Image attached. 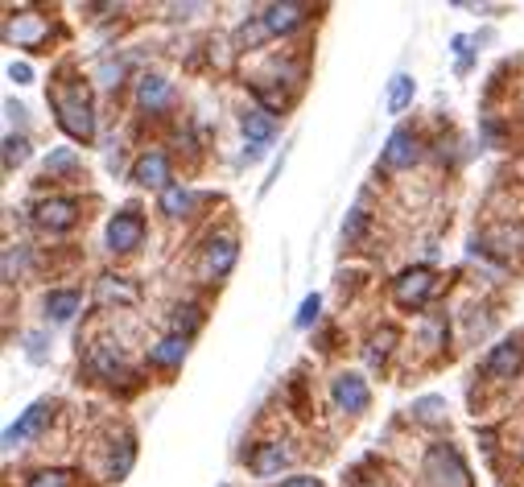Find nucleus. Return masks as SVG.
<instances>
[{
  "label": "nucleus",
  "mask_w": 524,
  "mask_h": 487,
  "mask_svg": "<svg viewBox=\"0 0 524 487\" xmlns=\"http://www.w3.org/2000/svg\"><path fill=\"white\" fill-rule=\"evenodd\" d=\"M50 108H54V116H58V128H63L71 141H83V144L96 141V112H91L83 87L50 91Z\"/></svg>",
  "instance_id": "nucleus-1"
},
{
  "label": "nucleus",
  "mask_w": 524,
  "mask_h": 487,
  "mask_svg": "<svg viewBox=\"0 0 524 487\" xmlns=\"http://www.w3.org/2000/svg\"><path fill=\"white\" fill-rule=\"evenodd\" d=\"M421 475H426L429 487H471V467H467V459L450 442L429 446L426 462H421Z\"/></svg>",
  "instance_id": "nucleus-2"
},
{
  "label": "nucleus",
  "mask_w": 524,
  "mask_h": 487,
  "mask_svg": "<svg viewBox=\"0 0 524 487\" xmlns=\"http://www.w3.org/2000/svg\"><path fill=\"white\" fill-rule=\"evenodd\" d=\"M434 293H438V273L426 269V264H413V269H405L392 281V302L400 310H421Z\"/></svg>",
  "instance_id": "nucleus-3"
},
{
  "label": "nucleus",
  "mask_w": 524,
  "mask_h": 487,
  "mask_svg": "<svg viewBox=\"0 0 524 487\" xmlns=\"http://www.w3.org/2000/svg\"><path fill=\"white\" fill-rule=\"evenodd\" d=\"M145 244V215L136 207H120L107 219V253L128 256Z\"/></svg>",
  "instance_id": "nucleus-4"
},
{
  "label": "nucleus",
  "mask_w": 524,
  "mask_h": 487,
  "mask_svg": "<svg viewBox=\"0 0 524 487\" xmlns=\"http://www.w3.org/2000/svg\"><path fill=\"white\" fill-rule=\"evenodd\" d=\"M330 401H335L343 413H368V405H372V388H368V380L359 376V372H338L335 380H330Z\"/></svg>",
  "instance_id": "nucleus-5"
},
{
  "label": "nucleus",
  "mask_w": 524,
  "mask_h": 487,
  "mask_svg": "<svg viewBox=\"0 0 524 487\" xmlns=\"http://www.w3.org/2000/svg\"><path fill=\"white\" fill-rule=\"evenodd\" d=\"M475 253L496 256V261L512 264L516 256L524 253V232H520V227H512V224H496V227H488V232L475 240Z\"/></svg>",
  "instance_id": "nucleus-6"
},
{
  "label": "nucleus",
  "mask_w": 524,
  "mask_h": 487,
  "mask_svg": "<svg viewBox=\"0 0 524 487\" xmlns=\"http://www.w3.org/2000/svg\"><path fill=\"white\" fill-rule=\"evenodd\" d=\"M240 261V240L236 235H211L203 248V277L207 281H223Z\"/></svg>",
  "instance_id": "nucleus-7"
},
{
  "label": "nucleus",
  "mask_w": 524,
  "mask_h": 487,
  "mask_svg": "<svg viewBox=\"0 0 524 487\" xmlns=\"http://www.w3.org/2000/svg\"><path fill=\"white\" fill-rule=\"evenodd\" d=\"M79 215H83V207H79V199H71V194H54V199H45L34 207L37 227H45V232H71V227L79 224Z\"/></svg>",
  "instance_id": "nucleus-8"
},
{
  "label": "nucleus",
  "mask_w": 524,
  "mask_h": 487,
  "mask_svg": "<svg viewBox=\"0 0 524 487\" xmlns=\"http://www.w3.org/2000/svg\"><path fill=\"white\" fill-rule=\"evenodd\" d=\"M45 37H50V17L21 13V17H9V21H5V42H17L21 50H42Z\"/></svg>",
  "instance_id": "nucleus-9"
},
{
  "label": "nucleus",
  "mask_w": 524,
  "mask_h": 487,
  "mask_svg": "<svg viewBox=\"0 0 524 487\" xmlns=\"http://www.w3.org/2000/svg\"><path fill=\"white\" fill-rule=\"evenodd\" d=\"M50 413H54V405L50 401H34V405L25 409V413L17 417V422L5 430V446H21V442H29V438H37V433L45 430V422H50Z\"/></svg>",
  "instance_id": "nucleus-10"
},
{
  "label": "nucleus",
  "mask_w": 524,
  "mask_h": 487,
  "mask_svg": "<svg viewBox=\"0 0 524 487\" xmlns=\"http://www.w3.org/2000/svg\"><path fill=\"white\" fill-rule=\"evenodd\" d=\"M421 157V141L409 133V128H397V133H388V141H384V170H409L413 162Z\"/></svg>",
  "instance_id": "nucleus-11"
},
{
  "label": "nucleus",
  "mask_w": 524,
  "mask_h": 487,
  "mask_svg": "<svg viewBox=\"0 0 524 487\" xmlns=\"http://www.w3.org/2000/svg\"><path fill=\"white\" fill-rule=\"evenodd\" d=\"M128 178H133L136 186L166 190V186H169V157L161 154V149H145V154L133 162V170H128Z\"/></svg>",
  "instance_id": "nucleus-12"
},
{
  "label": "nucleus",
  "mask_w": 524,
  "mask_h": 487,
  "mask_svg": "<svg viewBox=\"0 0 524 487\" xmlns=\"http://www.w3.org/2000/svg\"><path fill=\"white\" fill-rule=\"evenodd\" d=\"M524 368V347L516 339H504L499 347H491L488 360H483V376L488 380H512Z\"/></svg>",
  "instance_id": "nucleus-13"
},
{
  "label": "nucleus",
  "mask_w": 524,
  "mask_h": 487,
  "mask_svg": "<svg viewBox=\"0 0 524 487\" xmlns=\"http://www.w3.org/2000/svg\"><path fill=\"white\" fill-rule=\"evenodd\" d=\"M306 17H310V9H306V5H268V9L260 13V21H265L268 37L294 34V29L306 25Z\"/></svg>",
  "instance_id": "nucleus-14"
},
{
  "label": "nucleus",
  "mask_w": 524,
  "mask_h": 487,
  "mask_svg": "<svg viewBox=\"0 0 524 487\" xmlns=\"http://www.w3.org/2000/svg\"><path fill=\"white\" fill-rule=\"evenodd\" d=\"M136 104L145 112H166L174 104V83L166 75H141L136 79Z\"/></svg>",
  "instance_id": "nucleus-15"
},
{
  "label": "nucleus",
  "mask_w": 524,
  "mask_h": 487,
  "mask_svg": "<svg viewBox=\"0 0 524 487\" xmlns=\"http://www.w3.org/2000/svg\"><path fill=\"white\" fill-rule=\"evenodd\" d=\"M289 459H294V454H289V446H285V442H260L257 451L248 454V471H252V475H260V479L281 475V471L289 467Z\"/></svg>",
  "instance_id": "nucleus-16"
},
{
  "label": "nucleus",
  "mask_w": 524,
  "mask_h": 487,
  "mask_svg": "<svg viewBox=\"0 0 524 487\" xmlns=\"http://www.w3.org/2000/svg\"><path fill=\"white\" fill-rule=\"evenodd\" d=\"M42 306H45V318H50L54 326H63V323H71V318L79 314L83 293H79V289H50Z\"/></svg>",
  "instance_id": "nucleus-17"
},
{
  "label": "nucleus",
  "mask_w": 524,
  "mask_h": 487,
  "mask_svg": "<svg viewBox=\"0 0 524 487\" xmlns=\"http://www.w3.org/2000/svg\"><path fill=\"white\" fill-rule=\"evenodd\" d=\"M186 352H190V339L166 334V339H157V343L149 347V363H153V368H161V372H174V368H182Z\"/></svg>",
  "instance_id": "nucleus-18"
},
{
  "label": "nucleus",
  "mask_w": 524,
  "mask_h": 487,
  "mask_svg": "<svg viewBox=\"0 0 524 487\" xmlns=\"http://www.w3.org/2000/svg\"><path fill=\"white\" fill-rule=\"evenodd\" d=\"M195 211V190L182 186V182H169L166 190H161V215L169 219H182Z\"/></svg>",
  "instance_id": "nucleus-19"
},
{
  "label": "nucleus",
  "mask_w": 524,
  "mask_h": 487,
  "mask_svg": "<svg viewBox=\"0 0 524 487\" xmlns=\"http://www.w3.org/2000/svg\"><path fill=\"white\" fill-rule=\"evenodd\" d=\"M91 368L104 380H116V376H125V355L116 352L112 343H99V347H91Z\"/></svg>",
  "instance_id": "nucleus-20"
},
{
  "label": "nucleus",
  "mask_w": 524,
  "mask_h": 487,
  "mask_svg": "<svg viewBox=\"0 0 524 487\" xmlns=\"http://www.w3.org/2000/svg\"><path fill=\"white\" fill-rule=\"evenodd\" d=\"M240 128H244V136H248V141H252V144H268V141H273V133H277L273 116H268V112H260V108L244 112Z\"/></svg>",
  "instance_id": "nucleus-21"
},
{
  "label": "nucleus",
  "mask_w": 524,
  "mask_h": 487,
  "mask_svg": "<svg viewBox=\"0 0 524 487\" xmlns=\"http://www.w3.org/2000/svg\"><path fill=\"white\" fill-rule=\"evenodd\" d=\"M198 326H203V310H198V306H190V302H186V306H174V310H169V334L190 339Z\"/></svg>",
  "instance_id": "nucleus-22"
},
{
  "label": "nucleus",
  "mask_w": 524,
  "mask_h": 487,
  "mask_svg": "<svg viewBox=\"0 0 524 487\" xmlns=\"http://www.w3.org/2000/svg\"><path fill=\"white\" fill-rule=\"evenodd\" d=\"M413 95H418V79H413V75H392V83H388V112L392 116L409 108Z\"/></svg>",
  "instance_id": "nucleus-23"
},
{
  "label": "nucleus",
  "mask_w": 524,
  "mask_h": 487,
  "mask_svg": "<svg viewBox=\"0 0 524 487\" xmlns=\"http://www.w3.org/2000/svg\"><path fill=\"white\" fill-rule=\"evenodd\" d=\"M99 298H104V302H120V306H133V302H136V285H128V277H99Z\"/></svg>",
  "instance_id": "nucleus-24"
},
{
  "label": "nucleus",
  "mask_w": 524,
  "mask_h": 487,
  "mask_svg": "<svg viewBox=\"0 0 524 487\" xmlns=\"http://www.w3.org/2000/svg\"><path fill=\"white\" fill-rule=\"evenodd\" d=\"M133 462H136V442H133V433H125V438H120V446L112 451L107 475H112V479H125L128 471H133Z\"/></svg>",
  "instance_id": "nucleus-25"
},
{
  "label": "nucleus",
  "mask_w": 524,
  "mask_h": 487,
  "mask_svg": "<svg viewBox=\"0 0 524 487\" xmlns=\"http://www.w3.org/2000/svg\"><path fill=\"white\" fill-rule=\"evenodd\" d=\"M252 95H257L260 112H268V116H277V112H285V91L281 87H268V83H252Z\"/></svg>",
  "instance_id": "nucleus-26"
},
{
  "label": "nucleus",
  "mask_w": 524,
  "mask_h": 487,
  "mask_svg": "<svg viewBox=\"0 0 524 487\" xmlns=\"http://www.w3.org/2000/svg\"><path fill=\"white\" fill-rule=\"evenodd\" d=\"M400 334L392 331V326H384V331H376L372 334V343H368V363H376V368H380L384 360H388V352H392V343H397Z\"/></svg>",
  "instance_id": "nucleus-27"
},
{
  "label": "nucleus",
  "mask_w": 524,
  "mask_h": 487,
  "mask_svg": "<svg viewBox=\"0 0 524 487\" xmlns=\"http://www.w3.org/2000/svg\"><path fill=\"white\" fill-rule=\"evenodd\" d=\"M75 170H79V154H75V149H50V157H45V174H50V178L75 174Z\"/></svg>",
  "instance_id": "nucleus-28"
},
{
  "label": "nucleus",
  "mask_w": 524,
  "mask_h": 487,
  "mask_svg": "<svg viewBox=\"0 0 524 487\" xmlns=\"http://www.w3.org/2000/svg\"><path fill=\"white\" fill-rule=\"evenodd\" d=\"M29 162V141L25 136H5V170H17V165Z\"/></svg>",
  "instance_id": "nucleus-29"
},
{
  "label": "nucleus",
  "mask_w": 524,
  "mask_h": 487,
  "mask_svg": "<svg viewBox=\"0 0 524 487\" xmlns=\"http://www.w3.org/2000/svg\"><path fill=\"white\" fill-rule=\"evenodd\" d=\"M25 487H75V475H71V471H58V467H54V471H37Z\"/></svg>",
  "instance_id": "nucleus-30"
},
{
  "label": "nucleus",
  "mask_w": 524,
  "mask_h": 487,
  "mask_svg": "<svg viewBox=\"0 0 524 487\" xmlns=\"http://www.w3.org/2000/svg\"><path fill=\"white\" fill-rule=\"evenodd\" d=\"M318 310H322V298H318V293H310V298L297 306V318H294L297 331H310V326L318 323Z\"/></svg>",
  "instance_id": "nucleus-31"
},
{
  "label": "nucleus",
  "mask_w": 524,
  "mask_h": 487,
  "mask_svg": "<svg viewBox=\"0 0 524 487\" xmlns=\"http://www.w3.org/2000/svg\"><path fill=\"white\" fill-rule=\"evenodd\" d=\"M364 232H368V211H351V219L343 224V240L351 244V240H359Z\"/></svg>",
  "instance_id": "nucleus-32"
},
{
  "label": "nucleus",
  "mask_w": 524,
  "mask_h": 487,
  "mask_svg": "<svg viewBox=\"0 0 524 487\" xmlns=\"http://www.w3.org/2000/svg\"><path fill=\"white\" fill-rule=\"evenodd\" d=\"M454 58H458V71H467V66H471V50H467V45H471V37L467 34H454Z\"/></svg>",
  "instance_id": "nucleus-33"
},
{
  "label": "nucleus",
  "mask_w": 524,
  "mask_h": 487,
  "mask_svg": "<svg viewBox=\"0 0 524 487\" xmlns=\"http://www.w3.org/2000/svg\"><path fill=\"white\" fill-rule=\"evenodd\" d=\"M120 75H125V66L112 63V58H107V63L99 66V83H104V87H116V83H120Z\"/></svg>",
  "instance_id": "nucleus-34"
},
{
  "label": "nucleus",
  "mask_w": 524,
  "mask_h": 487,
  "mask_svg": "<svg viewBox=\"0 0 524 487\" xmlns=\"http://www.w3.org/2000/svg\"><path fill=\"white\" fill-rule=\"evenodd\" d=\"M9 79L17 83V87H25V83H34V66H29V63H9Z\"/></svg>",
  "instance_id": "nucleus-35"
},
{
  "label": "nucleus",
  "mask_w": 524,
  "mask_h": 487,
  "mask_svg": "<svg viewBox=\"0 0 524 487\" xmlns=\"http://www.w3.org/2000/svg\"><path fill=\"white\" fill-rule=\"evenodd\" d=\"M17 264H21V248L9 244V248H5V281H13V269H17Z\"/></svg>",
  "instance_id": "nucleus-36"
},
{
  "label": "nucleus",
  "mask_w": 524,
  "mask_h": 487,
  "mask_svg": "<svg viewBox=\"0 0 524 487\" xmlns=\"http://www.w3.org/2000/svg\"><path fill=\"white\" fill-rule=\"evenodd\" d=\"M25 343H29V360H34V363H42V360H45V352H42V343H45V339H42V334H25Z\"/></svg>",
  "instance_id": "nucleus-37"
},
{
  "label": "nucleus",
  "mask_w": 524,
  "mask_h": 487,
  "mask_svg": "<svg viewBox=\"0 0 524 487\" xmlns=\"http://www.w3.org/2000/svg\"><path fill=\"white\" fill-rule=\"evenodd\" d=\"M281 487H322V479H314V475H289Z\"/></svg>",
  "instance_id": "nucleus-38"
},
{
  "label": "nucleus",
  "mask_w": 524,
  "mask_h": 487,
  "mask_svg": "<svg viewBox=\"0 0 524 487\" xmlns=\"http://www.w3.org/2000/svg\"><path fill=\"white\" fill-rule=\"evenodd\" d=\"M265 157V144H248V162H260Z\"/></svg>",
  "instance_id": "nucleus-39"
},
{
  "label": "nucleus",
  "mask_w": 524,
  "mask_h": 487,
  "mask_svg": "<svg viewBox=\"0 0 524 487\" xmlns=\"http://www.w3.org/2000/svg\"><path fill=\"white\" fill-rule=\"evenodd\" d=\"M219 487H227V483H219Z\"/></svg>",
  "instance_id": "nucleus-40"
}]
</instances>
